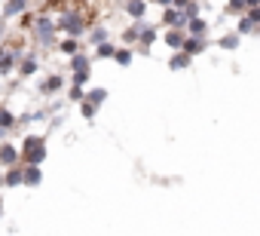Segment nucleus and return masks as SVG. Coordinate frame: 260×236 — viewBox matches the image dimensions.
Returning a JSON list of instances; mask_svg holds the SVG:
<instances>
[{
  "label": "nucleus",
  "instance_id": "f257e3e1",
  "mask_svg": "<svg viewBox=\"0 0 260 236\" xmlns=\"http://www.w3.org/2000/svg\"><path fill=\"white\" fill-rule=\"evenodd\" d=\"M22 163L25 166H40L43 160H46V138L43 135H28L25 141H22Z\"/></svg>",
  "mask_w": 260,
  "mask_h": 236
},
{
  "label": "nucleus",
  "instance_id": "f03ea898",
  "mask_svg": "<svg viewBox=\"0 0 260 236\" xmlns=\"http://www.w3.org/2000/svg\"><path fill=\"white\" fill-rule=\"evenodd\" d=\"M55 28H58V31H64V34H71V37H80V34H86V31H89L86 16H83V13H77V10L61 13V19L55 22Z\"/></svg>",
  "mask_w": 260,
  "mask_h": 236
},
{
  "label": "nucleus",
  "instance_id": "7ed1b4c3",
  "mask_svg": "<svg viewBox=\"0 0 260 236\" xmlns=\"http://www.w3.org/2000/svg\"><path fill=\"white\" fill-rule=\"evenodd\" d=\"M55 22L52 19H46V16H37L34 19V37H37V43L40 46H52L55 43Z\"/></svg>",
  "mask_w": 260,
  "mask_h": 236
},
{
  "label": "nucleus",
  "instance_id": "20e7f679",
  "mask_svg": "<svg viewBox=\"0 0 260 236\" xmlns=\"http://www.w3.org/2000/svg\"><path fill=\"white\" fill-rule=\"evenodd\" d=\"M162 25H166V28H187V19H184V13H181L178 7H166Z\"/></svg>",
  "mask_w": 260,
  "mask_h": 236
},
{
  "label": "nucleus",
  "instance_id": "39448f33",
  "mask_svg": "<svg viewBox=\"0 0 260 236\" xmlns=\"http://www.w3.org/2000/svg\"><path fill=\"white\" fill-rule=\"evenodd\" d=\"M16 163H22V154L16 151V144H0V166H16Z\"/></svg>",
  "mask_w": 260,
  "mask_h": 236
},
{
  "label": "nucleus",
  "instance_id": "423d86ee",
  "mask_svg": "<svg viewBox=\"0 0 260 236\" xmlns=\"http://www.w3.org/2000/svg\"><path fill=\"white\" fill-rule=\"evenodd\" d=\"M156 40V31L150 25H144V19H138V43H141V52H147V46Z\"/></svg>",
  "mask_w": 260,
  "mask_h": 236
},
{
  "label": "nucleus",
  "instance_id": "0eeeda50",
  "mask_svg": "<svg viewBox=\"0 0 260 236\" xmlns=\"http://www.w3.org/2000/svg\"><path fill=\"white\" fill-rule=\"evenodd\" d=\"M4 184H7V187H19V184H25V169H22L19 163H16V166H7Z\"/></svg>",
  "mask_w": 260,
  "mask_h": 236
},
{
  "label": "nucleus",
  "instance_id": "6e6552de",
  "mask_svg": "<svg viewBox=\"0 0 260 236\" xmlns=\"http://www.w3.org/2000/svg\"><path fill=\"white\" fill-rule=\"evenodd\" d=\"M184 52H190V55H199L202 49H205V40H202V34H187V40H184V46H181Z\"/></svg>",
  "mask_w": 260,
  "mask_h": 236
},
{
  "label": "nucleus",
  "instance_id": "1a4fd4ad",
  "mask_svg": "<svg viewBox=\"0 0 260 236\" xmlns=\"http://www.w3.org/2000/svg\"><path fill=\"white\" fill-rule=\"evenodd\" d=\"M190 62H193V55H190V52H184V49H175V55H172L169 68H172V71H187V68H190Z\"/></svg>",
  "mask_w": 260,
  "mask_h": 236
},
{
  "label": "nucleus",
  "instance_id": "9d476101",
  "mask_svg": "<svg viewBox=\"0 0 260 236\" xmlns=\"http://www.w3.org/2000/svg\"><path fill=\"white\" fill-rule=\"evenodd\" d=\"M28 10V0H7V7H4V19H13L19 13Z\"/></svg>",
  "mask_w": 260,
  "mask_h": 236
},
{
  "label": "nucleus",
  "instance_id": "9b49d317",
  "mask_svg": "<svg viewBox=\"0 0 260 236\" xmlns=\"http://www.w3.org/2000/svg\"><path fill=\"white\" fill-rule=\"evenodd\" d=\"M184 40H187V34H184L181 28H169V31H166V43H169L172 49H181Z\"/></svg>",
  "mask_w": 260,
  "mask_h": 236
},
{
  "label": "nucleus",
  "instance_id": "f8f14e48",
  "mask_svg": "<svg viewBox=\"0 0 260 236\" xmlns=\"http://www.w3.org/2000/svg\"><path fill=\"white\" fill-rule=\"evenodd\" d=\"M61 86H64V77H58V74H55V77H49V80H43V83H40V92H43V95H52V92H58Z\"/></svg>",
  "mask_w": 260,
  "mask_h": 236
},
{
  "label": "nucleus",
  "instance_id": "ddd939ff",
  "mask_svg": "<svg viewBox=\"0 0 260 236\" xmlns=\"http://www.w3.org/2000/svg\"><path fill=\"white\" fill-rule=\"evenodd\" d=\"M40 181H43L40 166H25V184L28 187H40Z\"/></svg>",
  "mask_w": 260,
  "mask_h": 236
},
{
  "label": "nucleus",
  "instance_id": "4468645a",
  "mask_svg": "<svg viewBox=\"0 0 260 236\" xmlns=\"http://www.w3.org/2000/svg\"><path fill=\"white\" fill-rule=\"evenodd\" d=\"M144 10H147V0H128L125 4V13L132 19H144Z\"/></svg>",
  "mask_w": 260,
  "mask_h": 236
},
{
  "label": "nucleus",
  "instance_id": "2eb2a0df",
  "mask_svg": "<svg viewBox=\"0 0 260 236\" xmlns=\"http://www.w3.org/2000/svg\"><path fill=\"white\" fill-rule=\"evenodd\" d=\"M239 40H242V34H239V31H226V34L217 40V46H220V49H236V46H239Z\"/></svg>",
  "mask_w": 260,
  "mask_h": 236
},
{
  "label": "nucleus",
  "instance_id": "dca6fc26",
  "mask_svg": "<svg viewBox=\"0 0 260 236\" xmlns=\"http://www.w3.org/2000/svg\"><path fill=\"white\" fill-rule=\"evenodd\" d=\"M16 58H19V52H0V74H10Z\"/></svg>",
  "mask_w": 260,
  "mask_h": 236
},
{
  "label": "nucleus",
  "instance_id": "f3484780",
  "mask_svg": "<svg viewBox=\"0 0 260 236\" xmlns=\"http://www.w3.org/2000/svg\"><path fill=\"white\" fill-rule=\"evenodd\" d=\"M13 126H16V116H13L7 107H0V135H4L7 129H13Z\"/></svg>",
  "mask_w": 260,
  "mask_h": 236
},
{
  "label": "nucleus",
  "instance_id": "a211bd4d",
  "mask_svg": "<svg viewBox=\"0 0 260 236\" xmlns=\"http://www.w3.org/2000/svg\"><path fill=\"white\" fill-rule=\"evenodd\" d=\"M58 49H61L64 55H74V52H80V43H77V37H71V34H68V37L58 43Z\"/></svg>",
  "mask_w": 260,
  "mask_h": 236
},
{
  "label": "nucleus",
  "instance_id": "6ab92c4d",
  "mask_svg": "<svg viewBox=\"0 0 260 236\" xmlns=\"http://www.w3.org/2000/svg\"><path fill=\"white\" fill-rule=\"evenodd\" d=\"M205 19H199V16H193L190 22H187V34H205Z\"/></svg>",
  "mask_w": 260,
  "mask_h": 236
},
{
  "label": "nucleus",
  "instance_id": "aec40b11",
  "mask_svg": "<svg viewBox=\"0 0 260 236\" xmlns=\"http://www.w3.org/2000/svg\"><path fill=\"white\" fill-rule=\"evenodd\" d=\"M19 74H22V77H34V74H37V58H34V55H28V58L22 62Z\"/></svg>",
  "mask_w": 260,
  "mask_h": 236
},
{
  "label": "nucleus",
  "instance_id": "412c9836",
  "mask_svg": "<svg viewBox=\"0 0 260 236\" xmlns=\"http://www.w3.org/2000/svg\"><path fill=\"white\" fill-rule=\"evenodd\" d=\"M113 52H116V46H113V43H107V40H101V43H98V49H95V55H98V58H113Z\"/></svg>",
  "mask_w": 260,
  "mask_h": 236
},
{
  "label": "nucleus",
  "instance_id": "4be33fe9",
  "mask_svg": "<svg viewBox=\"0 0 260 236\" xmlns=\"http://www.w3.org/2000/svg\"><path fill=\"white\" fill-rule=\"evenodd\" d=\"M71 68H74V71L89 68V55H86V52H74V55H71Z\"/></svg>",
  "mask_w": 260,
  "mask_h": 236
},
{
  "label": "nucleus",
  "instance_id": "5701e85b",
  "mask_svg": "<svg viewBox=\"0 0 260 236\" xmlns=\"http://www.w3.org/2000/svg\"><path fill=\"white\" fill-rule=\"evenodd\" d=\"M86 98H89L92 104H104V98H107V89H101V86H98V89H89V92H86Z\"/></svg>",
  "mask_w": 260,
  "mask_h": 236
},
{
  "label": "nucleus",
  "instance_id": "b1692460",
  "mask_svg": "<svg viewBox=\"0 0 260 236\" xmlns=\"http://www.w3.org/2000/svg\"><path fill=\"white\" fill-rule=\"evenodd\" d=\"M113 62L122 65V68H125V65H132V49H116V52H113Z\"/></svg>",
  "mask_w": 260,
  "mask_h": 236
},
{
  "label": "nucleus",
  "instance_id": "393cba45",
  "mask_svg": "<svg viewBox=\"0 0 260 236\" xmlns=\"http://www.w3.org/2000/svg\"><path fill=\"white\" fill-rule=\"evenodd\" d=\"M95 107H98V104H92L89 98H83V101H80V110H83L86 120H92V116H95Z\"/></svg>",
  "mask_w": 260,
  "mask_h": 236
},
{
  "label": "nucleus",
  "instance_id": "a878e982",
  "mask_svg": "<svg viewBox=\"0 0 260 236\" xmlns=\"http://www.w3.org/2000/svg\"><path fill=\"white\" fill-rule=\"evenodd\" d=\"M101 40H107V28H95V31H89V43H101Z\"/></svg>",
  "mask_w": 260,
  "mask_h": 236
},
{
  "label": "nucleus",
  "instance_id": "bb28decb",
  "mask_svg": "<svg viewBox=\"0 0 260 236\" xmlns=\"http://www.w3.org/2000/svg\"><path fill=\"white\" fill-rule=\"evenodd\" d=\"M89 74H92V71H89V68H83V71H74V77H71V80H74L77 86H86V83H89Z\"/></svg>",
  "mask_w": 260,
  "mask_h": 236
},
{
  "label": "nucleus",
  "instance_id": "cd10ccee",
  "mask_svg": "<svg viewBox=\"0 0 260 236\" xmlns=\"http://www.w3.org/2000/svg\"><path fill=\"white\" fill-rule=\"evenodd\" d=\"M248 10V0H230L226 4V13H245Z\"/></svg>",
  "mask_w": 260,
  "mask_h": 236
},
{
  "label": "nucleus",
  "instance_id": "c85d7f7f",
  "mask_svg": "<svg viewBox=\"0 0 260 236\" xmlns=\"http://www.w3.org/2000/svg\"><path fill=\"white\" fill-rule=\"evenodd\" d=\"M181 13H184V19H187V22H190V19H193V16H199V4H196V0H190V4H187V7H184V10H181Z\"/></svg>",
  "mask_w": 260,
  "mask_h": 236
},
{
  "label": "nucleus",
  "instance_id": "c756f323",
  "mask_svg": "<svg viewBox=\"0 0 260 236\" xmlns=\"http://www.w3.org/2000/svg\"><path fill=\"white\" fill-rule=\"evenodd\" d=\"M254 28H257V25H254L248 16H242V19H239V34H251Z\"/></svg>",
  "mask_w": 260,
  "mask_h": 236
},
{
  "label": "nucleus",
  "instance_id": "7c9ffc66",
  "mask_svg": "<svg viewBox=\"0 0 260 236\" xmlns=\"http://www.w3.org/2000/svg\"><path fill=\"white\" fill-rule=\"evenodd\" d=\"M68 98H71V101H83V98H86V92H83V86H77V83H74V86L68 89Z\"/></svg>",
  "mask_w": 260,
  "mask_h": 236
},
{
  "label": "nucleus",
  "instance_id": "2f4dec72",
  "mask_svg": "<svg viewBox=\"0 0 260 236\" xmlns=\"http://www.w3.org/2000/svg\"><path fill=\"white\" fill-rule=\"evenodd\" d=\"M122 40H125V43H138V25L125 28V31H122Z\"/></svg>",
  "mask_w": 260,
  "mask_h": 236
},
{
  "label": "nucleus",
  "instance_id": "473e14b6",
  "mask_svg": "<svg viewBox=\"0 0 260 236\" xmlns=\"http://www.w3.org/2000/svg\"><path fill=\"white\" fill-rule=\"evenodd\" d=\"M245 16H248V19L260 28V10H257V7H248V13H245Z\"/></svg>",
  "mask_w": 260,
  "mask_h": 236
},
{
  "label": "nucleus",
  "instance_id": "72a5a7b5",
  "mask_svg": "<svg viewBox=\"0 0 260 236\" xmlns=\"http://www.w3.org/2000/svg\"><path fill=\"white\" fill-rule=\"evenodd\" d=\"M187 4H190V0H172V7H178V10H184Z\"/></svg>",
  "mask_w": 260,
  "mask_h": 236
},
{
  "label": "nucleus",
  "instance_id": "f704fd0d",
  "mask_svg": "<svg viewBox=\"0 0 260 236\" xmlns=\"http://www.w3.org/2000/svg\"><path fill=\"white\" fill-rule=\"evenodd\" d=\"M150 4H156V7H172V0H150Z\"/></svg>",
  "mask_w": 260,
  "mask_h": 236
},
{
  "label": "nucleus",
  "instance_id": "c9c22d12",
  "mask_svg": "<svg viewBox=\"0 0 260 236\" xmlns=\"http://www.w3.org/2000/svg\"><path fill=\"white\" fill-rule=\"evenodd\" d=\"M248 7H260V0H248Z\"/></svg>",
  "mask_w": 260,
  "mask_h": 236
},
{
  "label": "nucleus",
  "instance_id": "e433bc0d",
  "mask_svg": "<svg viewBox=\"0 0 260 236\" xmlns=\"http://www.w3.org/2000/svg\"><path fill=\"white\" fill-rule=\"evenodd\" d=\"M0 215H4V199H0Z\"/></svg>",
  "mask_w": 260,
  "mask_h": 236
},
{
  "label": "nucleus",
  "instance_id": "4c0bfd02",
  "mask_svg": "<svg viewBox=\"0 0 260 236\" xmlns=\"http://www.w3.org/2000/svg\"><path fill=\"white\" fill-rule=\"evenodd\" d=\"M46 4H58V0H46Z\"/></svg>",
  "mask_w": 260,
  "mask_h": 236
},
{
  "label": "nucleus",
  "instance_id": "58836bf2",
  "mask_svg": "<svg viewBox=\"0 0 260 236\" xmlns=\"http://www.w3.org/2000/svg\"><path fill=\"white\" fill-rule=\"evenodd\" d=\"M0 184H4V175H0Z\"/></svg>",
  "mask_w": 260,
  "mask_h": 236
},
{
  "label": "nucleus",
  "instance_id": "ea45409f",
  "mask_svg": "<svg viewBox=\"0 0 260 236\" xmlns=\"http://www.w3.org/2000/svg\"><path fill=\"white\" fill-rule=\"evenodd\" d=\"M0 31H4V25H0Z\"/></svg>",
  "mask_w": 260,
  "mask_h": 236
},
{
  "label": "nucleus",
  "instance_id": "a19ab883",
  "mask_svg": "<svg viewBox=\"0 0 260 236\" xmlns=\"http://www.w3.org/2000/svg\"><path fill=\"white\" fill-rule=\"evenodd\" d=\"M257 31H260V28H257Z\"/></svg>",
  "mask_w": 260,
  "mask_h": 236
}]
</instances>
